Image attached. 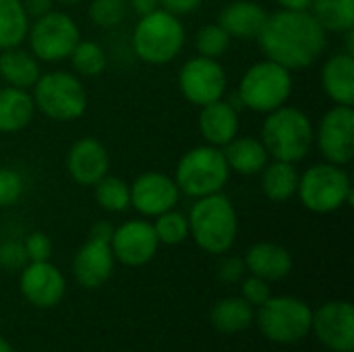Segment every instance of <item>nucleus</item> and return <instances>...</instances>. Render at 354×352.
<instances>
[{
  "label": "nucleus",
  "mask_w": 354,
  "mask_h": 352,
  "mask_svg": "<svg viewBox=\"0 0 354 352\" xmlns=\"http://www.w3.org/2000/svg\"><path fill=\"white\" fill-rule=\"evenodd\" d=\"M114 253L110 249V243L97 241V239H87L79 251L73 257V276L81 288L93 290L104 286L112 274H114Z\"/></svg>",
  "instance_id": "f3484780"
},
{
  "label": "nucleus",
  "mask_w": 354,
  "mask_h": 352,
  "mask_svg": "<svg viewBox=\"0 0 354 352\" xmlns=\"http://www.w3.org/2000/svg\"><path fill=\"white\" fill-rule=\"evenodd\" d=\"M112 232H114V226H112L110 222H106V220H100V222H95V224L91 226L89 237H91V239H97V241H104V243H110Z\"/></svg>",
  "instance_id": "79ce46f5"
},
{
  "label": "nucleus",
  "mask_w": 354,
  "mask_h": 352,
  "mask_svg": "<svg viewBox=\"0 0 354 352\" xmlns=\"http://www.w3.org/2000/svg\"><path fill=\"white\" fill-rule=\"evenodd\" d=\"M153 230H156L160 245H180L189 237V220L185 214L176 210H168L156 216Z\"/></svg>",
  "instance_id": "2f4dec72"
},
{
  "label": "nucleus",
  "mask_w": 354,
  "mask_h": 352,
  "mask_svg": "<svg viewBox=\"0 0 354 352\" xmlns=\"http://www.w3.org/2000/svg\"><path fill=\"white\" fill-rule=\"evenodd\" d=\"M230 35L218 25V23H209L199 27V31L195 33V50L199 56L205 58H214L218 60L220 56H224L230 48Z\"/></svg>",
  "instance_id": "473e14b6"
},
{
  "label": "nucleus",
  "mask_w": 354,
  "mask_h": 352,
  "mask_svg": "<svg viewBox=\"0 0 354 352\" xmlns=\"http://www.w3.org/2000/svg\"><path fill=\"white\" fill-rule=\"evenodd\" d=\"M25 39L29 44V52L39 62H60L68 58L81 39V31L71 15L62 10H50L29 21Z\"/></svg>",
  "instance_id": "9d476101"
},
{
  "label": "nucleus",
  "mask_w": 354,
  "mask_h": 352,
  "mask_svg": "<svg viewBox=\"0 0 354 352\" xmlns=\"http://www.w3.org/2000/svg\"><path fill=\"white\" fill-rule=\"evenodd\" d=\"M268 60L292 71L313 66L326 52L328 33L309 10H276L257 35Z\"/></svg>",
  "instance_id": "f257e3e1"
},
{
  "label": "nucleus",
  "mask_w": 354,
  "mask_h": 352,
  "mask_svg": "<svg viewBox=\"0 0 354 352\" xmlns=\"http://www.w3.org/2000/svg\"><path fill=\"white\" fill-rule=\"evenodd\" d=\"M241 297L255 309V307H261L270 297H272V290H270V282L263 280V278H257V276H249V278H243L241 280Z\"/></svg>",
  "instance_id": "c9c22d12"
},
{
  "label": "nucleus",
  "mask_w": 354,
  "mask_h": 352,
  "mask_svg": "<svg viewBox=\"0 0 354 352\" xmlns=\"http://www.w3.org/2000/svg\"><path fill=\"white\" fill-rule=\"evenodd\" d=\"M35 112L56 122H73L87 110V89L79 75L68 71L41 73L31 87Z\"/></svg>",
  "instance_id": "39448f33"
},
{
  "label": "nucleus",
  "mask_w": 354,
  "mask_h": 352,
  "mask_svg": "<svg viewBox=\"0 0 354 352\" xmlns=\"http://www.w3.org/2000/svg\"><path fill=\"white\" fill-rule=\"evenodd\" d=\"M127 17V0H91L89 19L102 29L116 27Z\"/></svg>",
  "instance_id": "72a5a7b5"
},
{
  "label": "nucleus",
  "mask_w": 354,
  "mask_h": 352,
  "mask_svg": "<svg viewBox=\"0 0 354 352\" xmlns=\"http://www.w3.org/2000/svg\"><path fill=\"white\" fill-rule=\"evenodd\" d=\"M93 197H95L97 205L110 214H120V212H127L131 207L129 183L118 178V176L106 174L104 178H100L93 185Z\"/></svg>",
  "instance_id": "c756f323"
},
{
  "label": "nucleus",
  "mask_w": 354,
  "mask_h": 352,
  "mask_svg": "<svg viewBox=\"0 0 354 352\" xmlns=\"http://www.w3.org/2000/svg\"><path fill=\"white\" fill-rule=\"evenodd\" d=\"M0 352H15V349H12V346H10L2 336H0Z\"/></svg>",
  "instance_id": "a18cd8bd"
},
{
  "label": "nucleus",
  "mask_w": 354,
  "mask_h": 352,
  "mask_svg": "<svg viewBox=\"0 0 354 352\" xmlns=\"http://www.w3.org/2000/svg\"><path fill=\"white\" fill-rule=\"evenodd\" d=\"M292 95V73L272 60H261L251 64L239 83V104L259 112L268 114L288 102Z\"/></svg>",
  "instance_id": "6e6552de"
},
{
  "label": "nucleus",
  "mask_w": 354,
  "mask_h": 352,
  "mask_svg": "<svg viewBox=\"0 0 354 352\" xmlns=\"http://www.w3.org/2000/svg\"><path fill=\"white\" fill-rule=\"evenodd\" d=\"M131 189V207L145 218H156L168 210H174L180 191L172 176L164 172H143L139 174Z\"/></svg>",
  "instance_id": "dca6fc26"
},
{
  "label": "nucleus",
  "mask_w": 354,
  "mask_h": 352,
  "mask_svg": "<svg viewBox=\"0 0 354 352\" xmlns=\"http://www.w3.org/2000/svg\"><path fill=\"white\" fill-rule=\"evenodd\" d=\"M313 145L326 162L348 166L354 156V110L353 106L334 104L315 127Z\"/></svg>",
  "instance_id": "9b49d317"
},
{
  "label": "nucleus",
  "mask_w": 354,
  "mask_h": 352,
  "mask_svg": "<svg viewBox=\"0 0 354 352\" xmlns=\"http://www.w3.org/2000/svg\"><path fill=\"white\" fill-rule=\"evenodd\" d=\"M209 319L214 330L220 334H241L253 326L255 309L243 297H228L212 307Z\"/></svg>",
  "instance_id": "a878e982"
},
{
  "label": "nucleus",
  "mask_w": 354,
  "mask_h": 352,
  "mask_svg": "<svg viewBox=\"0 0 354 352\" xmlns=\"http://www.w3.org/2000/svg\"><path fill=\"white\" fill-rule=\"evenodd\" d=\"M228 77L222 64L214 58L195 56L189 58L178 71V89L193 106H205L224 98Z\"/></svg>",
  "instance_id": "f8f14e48"
},
{
  "label": "nucleus",
  "mask_w": 354,
  "mask_h": 352,
  "mask_svg": "<svg viewBox=\"0 0 354 352\" xmlns=\"http://www.w3.org/2000/svg\"><path fill=\"white\" fill-rule=\"evenodd\" d=\"M311 332L332 352L354 351V309L348 301H330L313 311Z\"/></svg>",
  "instance_id": "4468645a"
},
{
  "label": "nucleus",
  "mask_w": 354,
  "mask_h": 352,
  "mask_svg": "<svg viewBox=\"0 0 354 352\" xmlns=\"http://www.w3.org/2000/svg\"><path fill=\"white\" fill-rule=\"evenodd\" d=\"M199 133L207 145L214 147H224L239 135V110L234 104L226 102L224 98L212 104L201 106L199 112Z\"/></svg>",
  "instance_id": "6ab92c4d"
},
{
  "label": "nucleus",
  "mask_w": 354,
  "mask_h": 352,
  "mask_svg": "<svg viewBox=\"0 0 354 352\" xmlns=\"http://www.w3.org/2000/svg\"><path fill=\"white\" fill-rule=\"evenodd\" d=\"M203 0H160V8L176 15V17H185L195 12L201 6Z\"/></svg>",
  "instance_id": "ea45409f"
},
{
  "label": "nucleus",
  "mask_w": 354,
  "mask_h": 352,
  "mask_svg": "<svg viewBox=\"0 0 354 352\" xmlns=\"http://www.w3.org/2000/svg\"><path fill=\"white\" fill-rule=\"evenodd\" d=\"M245 261L241 257H222L218 263V278L224 284H236L245 278Z\"/></svg>",
  "instance_id": "58836bf2"
},
{
  "label": "nucleus",
  "mask_w": 354,
  "mask_h": 352,
  "mask_svg": "<svg viewBox=\"0 0 354 352\" xmlns=\"http://www.w3.org/2000/svg\"><path fill=\"white\" fill-rule=\"evenodd\" d=\"M313 135L315 127L311 118L303 110L286 104L268 112L261 124V143L268 156L290 164H299L309 156Z\"/></svg>",
  "instance_id": "7ed1b4c3"
},
{
  "label": "nucleus",
  "mask_w": 354,
  "mask_h": 352,
  "mask_svg": "<svg viewBox=\"0 0 354 352\" xmlns=\"http://www.w3.org/2000/svg\"><path fill=\"white\" fill-rule=\"evenodd\" d=\"M54 2H62V4H77L81 0H54Z\"/></svg>",
  "instance_id": "49530a36"
},
{
  "label": "nucleus",
  "mask_w": 354,
  "mask_h": 352,
  "mask_svg": "<svg viewBox=\"0 0 354 352\" xmlns=\"http://www.w3.org/2000/svg\"><path fill=\"white\" fill-rule=\"evenodd\" d=\"M27 261H50L52 257V239L46 232H31L23 241Z\"/></svg>",
  "instance_id": "4c0bfd02"
},
{
  "label": "nucleus",
  "mask_w": 354,
  "mask_h": 352,
  "mask_svg": "<svg viewBox=\"0 0 354 352\" xmlns=\"http://www.w3.org/2000/svg\"><path fill=\"white\" fill-rule=\"evenodd\" d=\"M268 15L270 12L253 0H234L220 10L218 25L230 35V39H257Z\"/></svg>",
  "instance_id": "412c9836"
},
{
  "label": "nucleus",
  "mask_w": 354,
  "mask_h": 352,
  "mask_svg": "<svg viewBox=\"0 0 354 352\" xmlns=\"http://www.w3.org/2000/svg\"><path fill=\"white\" fill-rule=\"evenodd\" d=\"M25 191L23 176L15 168L0 166V207L15 205Z\"/></svg>",
  "instance_id": "f704fd0d"
},
{
  "label": "nucleus",
  "mask_w": 354,
  "mask_h": 352,
  "mask_svg": "<svg viewBox=\"0 0 354 352\" xmlns=\"http://www.w3.org/2000/svg\"><path fill=\"white\" fill-rule=\"evenodd\" d=\"M309 12L326 33H346L354 29V0H313Z\"/></svg>",
  "instance_id": "cd10ccee"
},
{
  "label": "nucleus",
  "mask_w": 354,
  "mask_h": 352,
  "mask_svg": "<svg viewBox=\"0 0 354 352\" xmlns=\"http://www.w3.org/2000/svg\"><path fill=\"white\" fill-rule=\"evenodd\" d=\"M19 288L29 305L37 309H52L64 299L66 280L50 261H29L21 270Z\"/></svg>",
  "instance_id": "2eb2a0df"
},
{
  "label": "nucleus",
  "mask_w": 354,
  "mask_h": 352,
  "mask_svg": "<svg viewBox=\"0 0 354 352\" xmlns=\"http://www.w3.org/2000/svg\"><path fill=\"white\" fill-rule=\"evenodd\" d=\"M226 164L230 172H236L241 176H253L259 174L266 164L270 162L268 149L263 147L261 139L255 137H234L230 143L222 147Z\"/></svg>",
  "instance_id": "5701e85b"
},
{
  "label": "nucleus",
  "mask_w": 354,
  "mask_h": 352,
  "mask_svg": "<svg viewBox=\"0 0 354 352\" xmlns=\"http://www.w3.org/2000/svg\"><path fill=\"white\" fill-rule=\"evenodd\" d=\"M257 328L274 344H297L311 334V307L297 297H270L257 307Z\"/></svg>",
  "instance_id": "1a4fd4ad"
},
{
  "label": "nucleus",
  "mask_w": 354,
  "mask_h": 352,
  "mask_svg": "<svg viewBox=\"0 0 354 352\" xmlns=\"http://www.w3.org/2000/svg\"><path fill=\"white\" fill-rule=\"evenodd\" d=\"M284 10H309L313 0H274Z\"/></svg>",
  "instance_id": "c03bdc74"
},
{
  "label": "nucleus",
  "mask_w": 354,
  "mask_h": 352,
  "mask_svg": "<svg viewBox=\"0 0 354 352\" xmlns=\"http://www.w3.org/2000/svg\"><path fill=\"white\" fill-rule=\"evenodd\" d=\"M230 178L224 151L214 145H197L183 154L174 170V183L180 193L199 199L220 193Z\"/></svg>",
  "instance_id": "0eeeda50"
},
{
  "label": "nucleus",
  "mask_w": 354,
  "mask_h": 352,
  "mask_svg": "<svg viewBox=\"0 0 354 352\" xmlns=\"http://www.w3.org/2000/svg\"><path fill=\"white\" fill-rule=\"evenodd\" d=\"M185 41L187 31L183 21L164 8L139 17L131 35L135 56L156 66L172 62L183 52Z\"/></svg>",
  "instance_id": "20e7f679"
},
{
  "label": "nucleus",
  "mask_w": 354,
  "mask_h": 352,
  "mask_svg": "<svg viewBox=\"0 0 354 352\" xmlns=\"http://www.w3.org/2000/svg\"><path fill=\"white\" fill-rule=\"evenodd\" d=\"M21 4H23V8L27 12L29 21H33V19L50 12V10H54L52 8L54 6V0H21Z\"/></svg>",
  "instance_id": "a19ab883"
},
{
  "label": "nucleus",
  "mask_w": 354,
  "mask_h": 352,
  "mask_svg": "<svg viewBox=\"0 0 354 352\" xmlns=\"http://www.w3.org/2000/svg\"><path fill=\"white\" fill-rule=\"evenodd\" d=\"M35 116V104L29 89L0 87V133H19Z\"/></svg>",
  "instance_id": "393cba45"
},
{
  "label": "nucleus",
  "mask_w": 354,
  "mask_h": 352,
  "mask_svg": "<svg viewBox=\"0 0 354 352\" xmlns=\"http://www.w3.org/2000/svg\"><path fill=\"white\" fill-rule=\"evenodd\" d=\"M127 4H129V6L133 8V12H137L139 17L149 15V12H153V10L160 8V0H129Z\"/></svg>",
  "instance_id": "37998d69"
},
{
  "label": "nucleus",
  "mask_w": 354,
  "mask_h": 352,
  "mask_svg": "<svg viewBox=\"0 0 354 352\" xmlns=\"http://www.w3.org/2000/svg\"><path fill=\"white\" fill-rule=\"evenodd\" d=\"M243 261L249 274L268 282H280L292 272V255L288 253V249L270 241L251 245Z\"/></svg>",
  "instance_id": "aec40b11"
},
{
  "label": "nucleus",
  "mask_w": 354,
  "mask_h": 352,
  "mask_svg": "<svg viewBox=\"0 0 354 352\" xmlns=\"http://www.w3.org/2000/svg\"><path fill=\"white\" fill-rule=\"evenodd\" d=\"M39 75H41L39 60L29 50L21 46L0 50V79L6 85L19 89H31L39 79Z\"/></svg>",
  "instance_id": "b1692460"
},
{
  "label": "nucleus",
  "mask_w": 354,
  "mask_h": 352,
  "mask_svg": "<svg viewBox=\"0 0 354 352\" xmlns=\"http://www.w3.org/2000/svg\"><path fill=\"white\" fill-rule=\"evenodd\" d=\"M29 17L21 0H0V50L21 46L27 37Z\"/></svg>",
  "instance_id": "c85d7f7f"
},
{
  "label": "nucleus",
  "mask_w": 354,
  "mask_h": 352,
  "mask_svg": "<svg viewBox=\"0 0 354 352\" xmlns=\"http://www.w3.org/2000/svg\"><path fill=\"white\" fill-rule=\"evenodd\" d=\"M299 201L313 214H334L353 203V183L344 166L313 164L299 176Z\"/></svg>",
  "instance_id": "423d86ee"
},
{
  "label": "nucleus",
  "mask_w": 354,
  "mask_h": 352,
  "mask_svg": "<svg viewBox=\"0 0 354 352\" xmlns=\"http://www.w3.org/2000/svg\"><path fill=\"white\" fill-rule=\"evenodd\" d=\"M110 249L114 253V259L122 266L143 268L156 257L160 241L156 237L153 224H149L147 220H127L124 224L114 228Z\"/></svg>",
  "instance_id": "ddd939ff"
},
{
  "label": "nucleus",
  "mask_w": 354,
  "mask_h": 352,
  "mask_svg": "<svg viewBox=\"0 0 354 352\" xmlns=\"http://www.w3.org/2000/svg\"><path fill=\"white\" fill-rule=\"evenodd\" d=\"M68 60L75 75L81 77H97L106 71L108 64L106 50L93 39H79L73 52L68 54Z\"/></svg>",
  "instance_id": "7c9ffc66"
},
{
  "label": "nucleus",
  "mask_w": 354,
  "mask_h": 352,
  "mask_svg": "<svg viewBox=\"0 0 354 352\" xmlns=\"http://www.w3.org/2000/svg\"><path fill=\"white\" fill-rule=\"evenodd\" d=\"M322 87L326 95L340 106L354 104V56L346 52L332 54L322 66Z\"/></svg>",
  "instance_id": "4be33fe9"
},
{
  "label": "nucleus",
  "mask_w": 354,
  "mask_h": 352,
  "mask_svg": "<svg viewBox=\"0 0 354 352\" xmlns=\"http://www.w3.org/2000/svg\"><path fill=\"white\" fill-rule=\"evenodd\" d=\"M259 174H261V189L268 199L282 203L297 195L299 176H301V172L297 170V164L272 160L266 164V168Z\"/></svg>",
  "instance_id": "bb28decb"
},
{
  "label": "nucleus",
  "mask_w": 354,
  "mask_h": 352,
  "mask_svg": "<svg viewBox=\"0 0 354 352\" xmlns=\"http://www.w3.org/2000/svg\"><path fill=\"white\" fill-rule=\"evenodd\" d=\"M189 234L209 255H224L232 249L239 234L234 203L220 191L195 199L189 210Z\"/></svg>",
  "instance_id": "f03ea898"
},
{
  "label": "nucleus",
  "mask_w": 354,
  "mask_h": 352,
  "mask_svg": "<svg viewBox=\"0 0 354 352\" xmlns=\"http://www.w3.org/2000/svg\"><path fill=\"white\" fill-rule=\"evenodd\" d=\"M110 170V154L95 137L77 139L66 154V172L81 187H93Z\"/></svg>",
  "instance_id": "a211bd4d"
},
{
  "label": "nucleus",
  "mask_w": 354,
  "mask_h": 352,
  "mask_svg": "<svg viewBox=\"0 0 354 352\" xmlns=\"http://www.w3.org/2000/svg\"><path fill=\"white\" fill-rule=\"evenodd\" d=\"M27 253L21 241H6L0 243V268L8 272L23 270L27 266Z\"/></svg>",
  "instance_id": "e433bc0d"
}]
</instances>
